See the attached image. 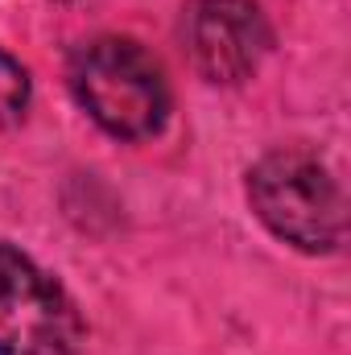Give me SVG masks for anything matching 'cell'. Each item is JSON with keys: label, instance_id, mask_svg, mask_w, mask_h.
I'll return each mask as SVG.
<instances>
[{"label": "cell", "instance_id": "cell-4", "mask_svg": "<svg viewBox=\"0 0 351 355\" xmlns=\"http://www.w3.org/2000/svg\"><path fill=\"white\" fill-rule=\"evenodd\" d=\"M182 33L190 62L207 83L248 79L273 46V29L257 0H194Z\"/></svg>", "mask_w": 351, "mask_h": 355}, {"label": "cell", "instance_id": "cell-5", "mask_svg": "<svg viewBox=\"0 0 351 355\" xmlns=\"http://www.w3.org/2000/svg\"><path fill=\"white\" fill-rule=\"evenodd\" d=\"M25 107H29V75L8 50H0V128L17 124Z\"/></svg>", "mask_w": 351, "mask_h": 355}, {"label": "cell", "instance_id": "cell-2", "mask_svg": "<svg viewBox=\"0 0 351 355\" xmlns=\"http://www.w3.org/2000/svg\"><path fill=\"white\" fill-rule=\"evenodd\" d=\"M248 202L264 227L302 248L331 252L348 227V198L339 178L306 149H277L248 174Z\"/></svg>", "mask_w": 351, "mask_h": 355}, {"label": "cell", "instance_id": "cell-3", "mask_svg": "<svg viewBox=\"0 0 351 355\" xmlns=\"http://www.w3.org/2000/svg\"><path fill=\"white\" fill-rule=\"evenodd\" d=\"M83 318L54 277L0 240V355H79Z\"/></svg>", "mask_w": 351, "mask_h": 355}, {"label": "cell", "instance_id": "cell-1", "mask_svg": "<svg viewBox=\"0 0 351 355\" xmlns=\"http://www.w3.org/2000/svg\"><path fill=\"white\" fill-rule=\"evenodd\" d=\"M71 87L91 120L116 141H145L170 116L162 62L132 37H95L71 58Z\"/></svg>", "mask_w": 351, "mask_h": 355}]
</instances>
